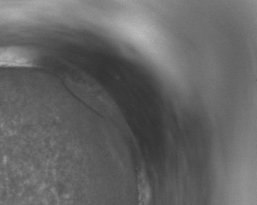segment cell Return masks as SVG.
<instances>
[{
	"mask_svg": "<svg viewBox=\"0 0 257 205\" xmlns=\"http://www.w3.org/2000/svg\"><path fill=\"white\" fill-rule=\"evenodd\" d=\"M38 56L35 51L22 47H0V67L35 66Z\"/></svg>",
	"mask_w": 257,
	"mask_h": 205,
	"instance_id": "6da1fadb",
	"label": "cell"
},
{
	"mask_svg": "<svg viewBox=\"0 0 257 205\" xmlns=\"http://www.w3.org/2000/svg\"><path fill=\"white\" fill-rule=\"evenodd\" d=\"M70 81L74 83V87L79 89L80 94L86 95L87 100L98 102V105H101L103 102H104V105H108L107 101L110 100H107V95L104 92L86 77L77 76L74 79H70Z\"/></svg>",
	"mask_w": 257,
	"mask_h": 205,
	"instance_id": "7a4b0ae2",
	"label": "cell"
}]
</instances>
